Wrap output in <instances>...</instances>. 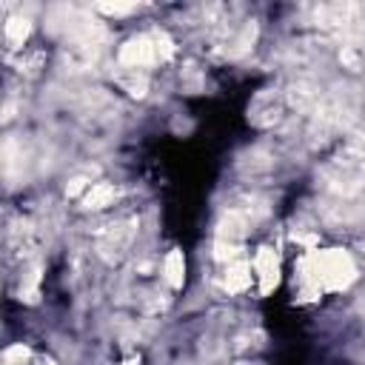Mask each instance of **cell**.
Returning <instances> with one entry per match:
<instances>
[{
  "mask_svg": "<svg viewBox=\"0 0 365 365\" xmlns=\"http://www.w3.org/2000/svg\"><path fill=\"white\" fill-rule=\"evenodd\" d=\"M308 274H311V279H314V285L319 291L322 288H334L336 291V288H345L354 279L356 268H354V259L345 251L331 248V251H319V254H314L308 259Z\"/></svg>",
  "mask_w": 365,
  "mask_h": 365,
  "instance_id": "cell-1",
  "label": "cell"
},
{
  "mask_svg": "<svg viewBox=\"0 0 365 365\" xmlns=\"http://www.w3.org/2000/svg\"><path fill=\"white\" fill-rule=\"evenodd\" d=\"M160 51H157V40L154 34H140V37H131L123 48H120V63L128 66V68H140V66H151V63H160Z\"/></svg>",
  "mask_w": 365,
  "mask_h": 365,
  "instance_id": "cell-2",
  "label": "cell"
},
{
  "mask_svg": "<svg viewBox=\"0 0 365 365\" xmlns=\"http://www.w3.org/2000/svg\"><path fill=\"white\" fill-rule=\"evenodd\" d=\"M114 197H117L114 185H108V182H97V185H91L88 194L83 197V205H86V208H103V205H108Z\"/></svg>",
  "mask_w": 365,
  "mask_h": 365,
  "instance_id": "cell-6",
  "label": "cell"
},
{
  "mask_svg": "<svg viewBox=\"0 0 365 365\" xmlns=\"http://www.w3.org/2000/svg\"><path fill=\"white\" fill-rule=\"evenodd\" d=\"M26 356H29V351H26L23 345H14V348H9V351H6L3 362H6V365H17V362L23 365V359H26Z\"/></svg>",
  "mask_w": 365,
  "mask_h": 365,
  "instance_id": "cell-10",
  "label": "cell"
},
{
  "mask_svg": "<svg viewBox=\"0 0 365 365\" xmlns=\"http://www.w3.org/2000/svg\"><path fill=\"white\" fill-rule=\"evenodd\" d=\"M29 31H31V26H29V20H23V17H11V20L6 23V40H9L11 46H23V40L29 37Z\"/></svg>",
  "mask_w": 365,
  "mask_h": 365,
  "instance_id": "cell-8",
  "label": "cell"
},
{
  "mask_svg": "<svg viewBox=\"0 0 365 365\" xmlns=\"http://www.w3.org/2000/svg\"><path fill=\"white\" fill-rule=\"evenodd\" d=\"M248 282H251V265L248 262H237V265L228 268V277H225V288L228 291H234V294L245 291Z\"/></svg>",
  "mask_w": 365,
  "mask_h": 365,
  "instance_id": "cell-7",
  "label": "cell"
},
{
  "mask_svg": "<svg viewBox=\"0 0 365 365\" xmlns=\"http://www.w3.org/2000/svg\"><path fill=\"white\" fill-rule=\"evenodd\" d=\"M163 274L168 279V285L180 288L182 285V277H185V259H182V251H171L163 262Z\"/></svg>",
  "mask_w": 365,
  "mask_h": 365,
  "instance_id": "cell-5",
  "label": "cell"
},
{
  "mask_svg": "<svg viewBox=\"0 0 365 365\" xmlns=\"http://www.w3.org/2000/svg\"><path fill=\"white\" fill-rule=\"evenodd\" d=\"M131 234H134V222L111 225V228L106 231V237L100 240V251H103V257H106V259H117V257L123 254V248L128 245Z\"/></svg>",
  "mask_w": 365,
  "mask_h": 365,
  "instance_id": "cell-3",
  "label": "cell"
},
{
  "mask_svg": "<svg viewBox=\"0 0 365 365\" xmlns=\"http://www.w3.org/2000/svg\"><path fill=\"white\" fill-rule=\"evenodd\" d=\"M254 268L259 274V291L268 294L274 285H277V274H279V265H277V257L271 248H259L257 259H254Z\"/></svg>",
  "mask_w": 365,
  "mask_h": 365,
  "instance_id": "cell-4",
  "label": "cell"
},
{
  "mask_svg": "<svg viewBox=\"0 0 365 365\" xmlns=\"http://www.w3.org/2000/svg\"><path fill=\"white\" fill-rule=\"evenodd\" d=\"M254 365H259V362H254Z\"/></svg>",
  "mask_w": 365,
  "mask_h": 365,
  "instance_id": "cell-11",
  "label": "cell"
},
{
  "mask_svg": "<svg viewBox=\"0 0 365 365\" xmlns=\"http://www.w3.org/2000/svg\"><path fill=\"white\" fill-rule=\"evenodd\" d=\"M97 9L106 14H128V11H134V3H100Z\"/></svg>",
  "mask_w": 365,
  "mask_h": 365,
  "instance_id": "cell-9",
  "label": "cell"
}]
</instances>
